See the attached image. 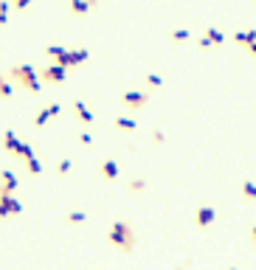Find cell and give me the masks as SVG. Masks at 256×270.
Here are the masks:
<instances>
[{"label":"cell","instance_id":"4316f807","mask_svg":"<svg viewBox=\"0 0 256 270\" xmlns=\"http://www.w3.org/2000/svg\"><path fill=\"white\" fill-rule=\"evenodd\" d=\"M9 20V0H0V25H6Z\"/></svg>","mask_w":256,"mask_h":270},{"label":"cell","instance_id":"603a6c76","mask_svg":"<svg viewBox=\"0 0 256 270\" xmlns=\"http://www.w3.org/2000/svg\"><path fill=\"white\" fill-rule=\"evenodd\" d=\"M239 192H242L245 200H256V183L253 180H245L242 186H239Z\"/></svg>","mask_w":256,"mask_h":270},{"label":"cell","instance_id":"277c9868","mask_svg":"<svg viewBox=\"0 0 256 270\" xmlns=\"http://www.w3.org/2000/svg\"><path fill=\"white\" fill-rule=\"evenodd\" d=\"M68 71L71 68L59 65V62H51V65L40 68V79H43V84H62L68 79Z\"/></svg>","mask_w":256,"mask_h":270},{"label":"cell","instance_id":"cb8c5ba5","mask_svg":"<svg viewBox=\"0 0 256 270\" xmlns=\"http://www.w3.org/2000/svg\"><path fill=\"white\" fill-rule=\"evenodd\" d=\"M189 28H175V31H169V40L172 42H189Z\"/></svg>","mask_w":256,"mask_h":270},{"label":"cell","instance_id":"2e32d148","mask_svg":"<svg viewBox=\"0 0 256 270\" xmlns=\"http://www.w3.org/2000/svg\"><path fill=\"white\" fill-rule=\"evenodd\" d=\"M68 12H71L73 17H85L87 12H93V6H90V0H71V3H68Z\"/></svg>","mask_w":256,"mask_h":270},{"label":"cell","instance_id":"ba28073f","mask_svg":"<svg viewBox=\"0 0 256 270\" xmlns=\"http://www.w3.org/2000/svg\"><path fill=\"white\" fill-rule=\"evenodd\" d=\"M214 220H217V208H214V205H200V208L195 211L197 228H211Z\"/></svg>","mask_w":256,"mask_h":270},{"label":"cell","instance_id":"ac0fdd59","mask_svg":"<svg viewBox=\"0 0 256 270\" xmlns=\"http://www.w3.org/2000/svg\"><path fill=\"white\" fill-rule=\"evenodd\" d=\"M203 34H206L208 40H211L214 45H217V48H219V45H226V34H222V31H219L217 25H206V31H203Z\"/></svg>","mask_w":256,"mask_h":270},{"label":"cell","instance_id":"d6986e66","mask_svg":"<svg viewBox=\"0 0 256 270\" xmlns=\"http://www.w3.org/2000/svg\"><path fill=\"white\" fill-rule=\"evenodd\" d=\"M144 87L152 90V93H155V90H161V87H164V76H161V73H146V76H144Z\"/></svg>","mask_w":256,"mask_h":270},{"label":"cell","instance_id":"1f68e13d","mask_svg":"<svg viewBox=\"0 0 256 270\" xmlns=\"http://www.w3.org/2000/svg\"><path fill=\"white\" fill-rule=\"evenodd\" d=\"M250 242H253V245H256V225H253V228H250Z\"/></svg>","mask_w":256,"mask_h":270},{"label":"cell","instance_id":"83f0119b","mask_svg":"<svg viewBox=\"0 0 256 270\" xmlns=\"http://www.w3.org/2000/svg\"><path fill=\"white\" fill-rule=\"evenodd\" d=\"M31 3H34V0H12V6L17 9V12H25V9L31 6Z\"/></svg>","mask_w":256,"mask_h":270},{"label":"cell","instance_id":"9a60e30c","mask_svg":"<svg viewBox=\"0 0 256 270\" xmlns=\"http://www.w3.org/2000/svg\"><path fill=\"white\" fill-rule=\"evenodd\" d=\"M68 51H71V48H65V45H48V48H45V56H48L51 62H59V65H65ZM65 68H68V65H65Z\"/></svg>","mask_w":256,"mask_h":270},{"label":"cell","instance_id":"e0dca14e","mask_svg":"<svg viewBox=\"0 0 256 270\" xmlns=\"http://www.w3.org/2000/svg\"><path fill=\"white\" fill-rule=\"evenodd\" d=\"M12 96H14V84H12V79H9V73L0 71V102H9Z\"/></svg>","mask_w":256,"mask_h":270},{"label":"cell","instance_id":"9c48e42d","mask_svg":"<svg viewBox=\"0 0 256 270\" xmlns=\"http://www.w3.org/2000/svg\"><path fill=\"white\" fill-rule=\"evenodd\" d=\"M118 174H121V163H118L116 158L102 161V166H99V177H102V180H116Z\"/></svg>","mask_w":256,"mask_h":270},{"label":"cell","instance_id":"3957f363","mask_svg":"<svg viewBox=\"0 0 256 270\" xmlns=\"http://www.w3.org/2000/svg\"><path fill=\"white\" fill-rule=\"evenodd\" d=\"M149 96H152V90H127V93H121V104L130 110V113H138V110H144L146 104H149Z\"/></svg>","mask_w":256,"mask_h":270},{"label":"cell","instance_id":"8fae6325","mask_svg":"<svg viewBox=\"0 0 256 270\" xmlns=\"http://www.w3.org/2000/svg\"><path fill=\"white\" fill-rule=\"evenodd\" d=\"M23 166H25V172H28L31 177H40V174H43V163H40V158L34 155V149H28L23 155Z\"/></svg>","mask_w":256,"mask_h":270},{"label":"cell","instance_id":"484cf974","mask_svg":"<svg viewBox=\"0 0 256 270\" xmlns=\"http://www.w3.org/2000/svg\"><path fill=\"white\" fill-rule=\"evenodd\" d=\"M211 48H217V45H214V42H211V40H208V37H206V34H203V37H200V40H197V51H211Z\"/></svg>","mask_w":256,"mask_h":270},{"label":"cell","instance_id":"6da1fadb","mask_svg":"<svg viewBox=\"0 0 256 270\" xmlns=\"http://www.w3.org/2000/svg\"><path fill=\"white\" fill-rule=\"evenodd\" d=\"M107 242L121 253H133L135 248H138V234H135L133 222L130 220H116L107 228Z\"/></svg>","mask_w":256,"mask_h":270},{"label":"cell","instance_id":"d4e9b609","mask_svg":"<svg viewBox=\"0 0 256 270\" xmlns=\"http://www.w3.org/2000/svg\"><path fill=\"white\" fill-rule=\"evenodd\" d=\"M71 169H73V161H71V158H62V161L56 163V174H59V177L71 174Z\"/></svg>","mask_w":256,"mask_h":270},{"label":"cell","instance_id":"4dcf8cb0","mask_svg":"<svg viewBox=\"0 0 256 270\" xmlns=\"http://www.w3.org/2000/svg\"><path fill=\"white\" fill-rule=\"evenodd\" d=\"M245 51H248V54H250V56H253V59H256V40L250 42V45H248V48H245Z\"/></svg>","mask_w":256,"mask_h":270},{"label":"cell","instance_id":"7402d4cb","mask_svg":"<svg viewBox=\"0 0 256 270\" xmlns=\"http://www.w3.org/2000/svg\"><path fill=\"white\" fill-rule=\"evenodd\" d=\"M146 186H149V180L146 177H135L127 189H130V194H141V192H146Z\"/></svg>","mask_w":256,"mask_h":270},{"label":"cell","instance_id":"4fadbf2b","mask_svg":"<svg viewBox=\"0 0 256 270\" xmlns=\"http://www.w3.org/2000/svg\"><path fill=\"white\" fill-rule=\"evenodd\" d=\"M73 115H76V121H79V124H85V127H90L93 121H96V115L90 113V110H87V104L85 102H73Z\"/></svg>","mask_w":256,"mask_h":270},{"label":"cell","instance_id":"5b68a950","mask_svg":"<svg viewBox=\"0 0 256 270\" xmlns=\"http://www.w3.org/2000/svg\"><path fill=\"white\" fill-rule=\"evenodd\" d=\"M0 146H3V149H6L9 155H14V158H23L25 152L31 149V146L25 144V141H20V138H17V132H12V130L3 132V141H0Z\"/></svg>","mask_w":256,"mask_h":270},{"label":"cell","instance_id":"f546056e","mask_svg":"<svg viewBox=\"0 0 256 270\" xmlns=\"http://www.w3.org/2000/svg\"><path fill=\"white\" fill-rule=\"evenodd\" d=\"M79 144H82V146H90V144H93V135H90V132H82V135H79Z\"/></svg>","mask_w":256,"mask_h":270},{"label":"cell","instance_id":"44dd1931","mask_svg":"<svg viewBox=\"0 0 256 270\" xmlns=\"http://www.w3.org/2000/svg\"><path fill=\"white\" fill-rule=\"evenodd\" d=\"M65 222H68V225H82V222H87V214H85V211H68Z\"/></svg>","mask_w":256,"mask_h":270},{"label":"cell","instance_id":"7c38bea8","mask_svg":"<svg viewBox=\"0 0 256 270\" xmlns=\"http://www.w3.org/2000/svg\"><path fill=\"white\" fill-rule=\"evenodd\" d=\"M87 59H90V51H87V48H71V51H68L65 65L68 68H79V65H85Z\"/></svg>","mask_w":256,"mask_h":270},{"label":"cell","instance_id":"f1b7e54d","mask_svg":"<svg viewBox=\"0 0 256 270\" xmlns=\"http://www.w3.org/2000/svg\"><path fill=\"white\" fill-rule=\"evenodd\" d=\"M164 141H166V135L161 130H152V144L155 146H164Z\"/></svg>","mask_w":256,"mask_h":270},{"label":"cell","instance_id":"30bf717a","mask_svg":"<svg viewBox=\"0 0 256 270\" xmlns=\"http://www.w3.org/2000/svg\"><path fill=\"white\" fill-rule=\"evenodd\" d=\"M17 174L14 172H9V169H3V172H0V194H14L17 192Z\"/></svg>","mask_w":256,"mask_h":270},{"label":"cell","instance_id":"7a4b0ae2","mask_svg":"<svg viewBox=\"0 0 256 270\" xmlns=\"http://www.w3.org/2000/svg\"><path fill=\"white\" fill-rule=\"evenodd\" d=\"M6 73H9V79H12L14 84H20L23 90H28V93H34V96L43 93V79H40V71H37V68L20 62V65H12Z\"/></svg>","mask_w":256,"mask_h":270},{"label":"cell","instance_id":"8992f818","mask_svg":"<svg viewBox=\"0 0 256 270\" xmlns=\"http://www.w3.org/2000/svg\"><path fill=\"white\" fill-rule=\"evenodd\" d=\"M59 113H62V104H59V102L43 104V107H40V113L34 115V130H43V127L48 124V121H54Z\"/></svg>","mask_w":256,"mask_h":270},{"label":"cell","instance_id":"ffe728a7","mask_svg":"<svg viewBox=\"0 0 256 270\" xmlns=\"http://www.w3.org/2000/svg\"><path fill=\"white\" fill-rule=\"evenodd\" d=\"M253 40H256V28H250V31H237V34H234V42H237V45H242V48H248Z\"/></svg>","mask_w":256,"mask_h":270},{"label":"cell","instance_id":"52a82bcc","mask_svg":"<svg viewBox=\"0 0 256 270\" xmlns=\"http://www.w3.org/2000/svg\"><path fill=\"white\" fill-rule=\"evenodd\" d=\"M20 214H23V203H20L14 194H0V220L20 217Z\"/></svg>","mask_w":256,"mask_h":270},{"label":"cell","instance_id":"5bb4252c","mask_svg":"<svg viewBox=\"0 0 256 270\" xmlns=\"http://www.w3.org/2000/svg\"><path fill=\"white\" fill-rule=\"evenodd\" d=\"M113 127H116L118 132H135L138 130V121H135L133 115H116V118H113Z\"/></svg>","mask_w":256,"mask_h":270}]
</instances>
